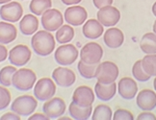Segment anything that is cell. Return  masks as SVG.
I'll return each mask as SVG.
<instances>
[{"mask_svg": "<svg viewBox=\"0 0 156 120\" xmlns=\"http://www.w3.org/2000/svg\"><path fill=\"white\" fill-rule=\"evenodd\" d=\"M56 41L53 35L46 30L36 32L31 39L33 51L40 57H47L55 50Z\"/></svg>", "mask_w": 156, "mask_h": 120, "instance_id": "6da1fadb", "label": "cell"}, {"mask_svg": "<svg viewBox=\"0 0 156 120\" xmlns=\"http://www.w3.org/2000/svg\"><path fill=\"white\" fill-rule=\"evenodd\" d=\"M37 82V75L32 69L20 68L15 72L12 84L15 88L20 91H27L34 87Z\"/></svg>", "mask_w": 156, "mask_h": 120, "instance_id": "7a4b0ae2", "label": "cell"}, {"mask_svg": "<svg viewBox=\"0 0 156 120\" xmlns=\"http://www.w3.org/2000/svg\"><path fill=\"white\" fill-rule=\"evenodd\" d=\"M38 107V100L32 95H20L11 104V111L20 116H30Z\"/></svg>", "mask_w": 156, "mask_h": 120, "instance_id": "3957f363", "label": "cell"}, {"mask_svg": "<svg viewBox=\"0 0 156 120\" xmlns=\"http://www.w3.org/2000/svg\"><path fill=\"white\" fill-rule=\"evenodd\" d=\"M119 74L118 65L113 63L106 61L103 63H99L95 72V78L98 82L101 84H111L116 82Z\"/></svg>", "mask_w": 156, "mask_h": 120, "instance_id": "277c9868", "label": "cell"}, {"mask_svg": "<svg viewBox=\"0 0 156 120\" xmlns=\"http://www.w3.org/2000/svg\"><path fill=\"white\" fill-rule=\"evenodd\" d=\"M78 55H79V52L73 44L65 43L59 46L55 50L54 59L58 64L62 65V67H67V65H70L76 62Z\"/></svg>", "mask_w": 156, "mask_h": 120, "instance_id": "5b68a950", "label": "cell"}, {"mask_svg": "<svg viewBox=\"0 0 156 120\" xmlns=\"http://www.w3.org/2000/svg\"><path fill=\"white\" fill-rule=\"evenodd\" d=\"M80 60L89 64L99 63L103 57V48L100 44L91 41L84 45L79 53Z\"/></svg>", "mask_w": 156, "mask_h": 120, "instance_id": "8992f818", "label": "cell"}, {"mask_svg": "<svg viewBox=\"0 0 156 120\" xmlns=\"http://www.w3.org/2000/svg\"><path fill=\"white\" fill-rule=\"evenodd\" d=\"M56 93L55 82L50 78H41L34 86V96L39 101H47Z\"/></svg>", "mask_w": 156, "mask_h": 120, "instance_id": "52a82bcc", "label": "cell"}, {"mask_svg": "<svg viewBox=\"0 0 156 120\" xmlns=\"http://www.w3.org/2000/svg\"><path fill=\"white\" fill-rule=\"evenodd\" d=\"M65 19L63 14L57 9H48L41 15V23L44 30L48 32H55L64 24Z\"/></svg>", "mask_w": 156, "mask_h": 120, "instance_id": "ba28073f", "label": "cell"}, {"mask_svg": "<svg viewBox=\"0 0 156 120\" xmlns=\"http://www.w3.org/2000/svg\"><path fill=\"white\" fill-rule=\"evenodd\" d=\"M32 57L31 49L25 44H17L9 51L8 59L11 64L15 67H22L28 63Z\"/></svg>", "mask_w": 156, "mask_h": 120, "instance_id": "9c48e42d", "label": "cell"}, {"mask_svg": "<svg viewBox=\"0 0 156 120\" xmlns=\"http://www.w3.org/2000/svg\"><path fill=\"white\" fill-rule=\"evenodd\" d=\"M64 19L71 26H81L88 19L86 9L79 5H73L65 11Z\"/></svg>", "mask_w": 156, "mask_h": 120, "instance_id": "30bf717a", "label": "cell"}, {"mask_svg": "<svg viewBox=\"0 0 156 120\" xmlns=\"http://www.w3.org/2000/svg\"><path fill=\"white\" fill-rule=\"evenodd\" d=\"M23 15V8L20 3L13 1L3 4L0 8V17L8 22H17Z\"/></svg>", "mask_w": 156, "mask_h": 120, "instance_id": "8fae6325", "label": "cell"}, {"mask_svg": "<svg viewBox=\"0 0 156 120\" xmlns=\"http://www.w3.org/2000/svg\"><path fill=\"white\" fill-rule=\"evenodd\" d=\"M97 15L98 20L105 27L115 26L121 19V12L112 5L100 8Z\"/></svg>", "mask_w": 156, "mask_h": 120, "instance_id": "7c38bea8", "label": "cell"}, {"mask_svg": "<svg viewBox=\"0 0 156 120\" xmlns=\"http://www.w3.org/2000/svg\"><path fill=\"white\" fill-rule=\"evenodd\" d=\"M52 79L60 87H70L76 81V75L71 69L60 67L53 70Z\"/></svg>", "mask_w": 156, "mask_h": 120, "instance_id": "4fadbf2b", "label": "cell"}, {"mask_svg": "<svg viewBox=\"0 0 156 120\" xmlns=\"http://www.w3.org/2000/svg\"><path fill=\"white\" fill-rule=\"evenodd\" d=\"M66 106L65 101L60 97H52L51 99L45 101L43 106L44 113L51 118H59L61 117L66 112Z\"/></svg>", "mask_w": 156, "mask_h": 120, "instance_id": "5bb4252c", "label": "cell"}, {"mask_svg": "<svg viewBox=\"0 0 156 120\" xmlns=\"http://www.w3.org/2000/svg\"><path fill=\"white\" fill-rule=\"evenodd\" d=\"M95 94L92 87L88 86L78 87L73 94V102L80 107L92 106L94 102Z\"/></svg>", "mask_w": 156, "mask_h": 120, "instance_id": "9a60e30c", "label": "cell"}, {"mask_svg": "<svg viewBox=\"0 0 156 120\" xmlns=\"http://www.w3.org/2000/svg\"><path fill=\"white\" fill-rule=\"evenodd\" d=\"M118 92L125 100H131L137 95L138 86L135 80L130 77H123L119 81Z\"/></svg>", "mask_w": 156, "mask_h": 120, "instance_id": "2e32d148", "label": "cell"}, {"mask_svg": "<svg viewBox=\"0 0 156 120\" xmlns=\"http://www.w3.org/2000/svg\"><path fill=\"white\" fill-rule=\"evenodd\" d=\"M137 106L142 111H151L156 108V93L151 89H143L137 95Z\"/></svg>", "mask_w": 156, "mask_h": 120, "instance_id": "e0dca14e", "label": "cell"}, {"mask_svg": "<svg viewBox=\"0 0 156 120\" xmlns=\"http://www.w3.org/2000/svg\"><path fill=\"white\" fill-rule=\"evenodd\" d=\"M103 40L107 47L111 48V49H117L124 43V35L121 29L111 27L105 32Z\"/></svg>", "mask_w": 156, "mask_h": 120, "instance_id": "ac0fdd59", "label": "cell"}, {"mask_svg": "<svg viewBox=\"0 0 156 120\" xmlns=\"http://www.w3.org/2000/svg\"><path fill=\"white\" fill-rule=\"evenodd\" d=\"M84 37L89 39H97L104 32V26L98 19H91L85 21L82 28Z\"/></svg>", "mask_w": 156, "mask_h": 120, "instance_id": "d6986e66", "label": "cell"}, {"mask_svg": "<svg viewBox=\"0 0 156 120\" xmlns=\"http://www.w3.org/2000/svg\"><path fill=\"white\" fill-rule=\"evenodd\" d=\"M117 92V84L114 82L111 84H101L98 82L94 86V94L101 101H109Z\"/></svg>", "mask_w": 156, "mask_h": 120, "instance_id": "ffe728a7", "label": "cell"}, {"mask_svg": "<svg viewBox=\"0 0 156 120\" xmlns=\"http://www.w3.org/2000/svg\"><path fill=\"white\" fill-rule=\"evenodd\" d=\"M39 28V19L37 16L28 14L21 17V20L20 22V32L25 36L34 35L38 31Z\"/></svg>", "mask_w": 156, "mask_h": 120, "instance_id": "44dd1931", "label": "cell"}, {"mask_svg": "<svg viewBox=\"0 0 156 120\" xmlns=\"http://www.w3.org/2000/svg\"><path fill=\"white\" fill-rule=\"evenodd\" d=\"M16 37L17 30L14 24L5 21L0 22V43H11L16 39Z\"/></svg>", "mask_w": 156, "mask_h": 120, "instance_id": "7402d4cb", "label": "cell"}, {"mask_svg": "<svg viewBox=\"0 0 156 120\" xmlns=\"http://www.w3.org/2000/svg\"><path fill=\"white\" fill-rule=\"evenodd\" d=\"M69 115L73 119L76 120H87L91 117L93 112V107H80L76 105L74 102H71L69 107Z\"/></svg>", "mask_w": 156, "mask_h": 120, "instance_id": "603a6c76", "label": "cell"}, {"mask_svg": "<svg viewBox=\"0 0 156 120\" xmlns=\"http://www.w3.org/2000/svg\"><path fill=\"white\" fill-rule=\"evenodd\" d=\"M74 38V29L73 27L68 24V25H63L60 27L55 34L56 41L61 44L69 43Z\"/></svg>", "mask_w": 156, "mask_h": 120, "instance_id": "cb8c5ba5", "label": "cell"}, {"mask_svg": "<svg viewBox=\"0 0 156 120\" xmlns=\"http://www.w3.org/2000/svg\"><path fill=\"white\" fill-rule=\"evenodd\" d=\"M140 48L146 54H156V35L154 33H147L142 37Z\"/></svg>", "mask_w": 156, "mask_h": 120, "instance_id": "d4e9b609", "label": "cell"}, {"mask_svg": "<svg viewBox=\"0 0 156 120\" xmlns=\"http://www.w3.org/2000/svg\"><path fill=\"white\" fill-rule=\"evenodd\" d=\"M51 7L52 0H32L29 4V9L35 15H41Z\"/></svg>", "mask_w": 156, "mask_h": 120, "instance_id": "484cf974", "label": "cell"}, {"mask_svg": "<svg viewBox=\"0 0 156 120\" xmlns=\"http://www.w3.org/2000/svg\"><path fill=\"white\" fill-rule=\"evenodd\" d=\"M98 64V63L89 64V63L82 62L80 60L77 64V69H78V72H79V74L83 78H85L87 80H91V79L95 78V72H97Z\"/></svg>", "mask_w": 156, "mask_h": 120, "instance_id": "4316f807", "label": "cell"}, {"mask_svg": "<svg viewBox=\"0 0 156 120\" xmlns=\"http://www.w3.org/2000/svg\"><path fill=\"white\" fill-rule=\"evenodd\" d=\"M112 109L105 104H100L95 107L92 115L93 120H110L112 119Z\"/></svg>", "mask_w": 156, "mask_h": 120, "instance_id": "83f0119b", "label": "cell"}, {"mask_svg": "<svg viewBox=\"0 0 156 120\" xmlns=\"http://www.w3.org/2000/svg\"><path fill=\"white\" fill-rule=\"evenodd\" d=\"M16 71V67L15 65H7V67L1 68L0 70V85L7 87L13 86L12 80H13V76Z\"/></svg>", "mask_w": 156, "mask_h": 120, "instance_id": "f1b7e54d", "label": "cell"}, {"mask_svg": "<svg viewBox=\"0 0 156 120\" xmlns=\"http://www.w3.org/2000/svg\"><path fill=\"white\" fill-rule=\"evenodd\" d=\"M142 67L151 76H156V54H147L142 60Z\"/></svg>", "mask_w": 156, "mask_h": 120, "instance_id": "f546056e", "label": "cell"}, {"mask_svg": "<svg viewBox=\"0 0 156 120\" xmlns=\"http://www.w3.org/2000/svg\"><path fill=\"white\" fill-rule=\"evenodd\" d=\"M132 75L135 78V80L139 82H147L148 80H151V76L148 75L147 72L144 70L142 67V60L135 62L132 67Z\"/></svg>", "mask_w": 156, "mask_h": 120, "instance_id": "4dcf8cb0", "label": "cell"}, {"mask_svg": "<svg viewBox=\"0 0 156 120\" xmlns=\"http://www.w3.org/2000/svg\"><path fill=\"white\" fill-rule=\"evenodd\" d=\"M12 100L11 92L7 87L0 86V111H4L9 107Z\"/></svg>", "mask_w": 156, "mask_h": 120, "instance_id": "1f68e13d", "label": "cell"}, {"mask_svg": "<svg viewBox=\"0 0 156 120\" xmlns=\"http://www.w3.org/2000/svg\"><path fill=\"white\" fill-rule=\"evenodd\" d=\"M114 120H133L134 115L131 111L125 109H118L112 117Z\"/></svg>", "mask_w": 156, "mask_h": 120, "instance_id": "d6a6232c", "label": "cell"}, {"mask_svg": "<svg viewBox=\"0 0 156 120\" xmlns=\"http://www.w3.org/2000/svg\"><path fill=\"white\" fill-rule=\"evenodd\" d=\"M114 0H93L94 6L95 8L100 9L102 7H105V6H110L113 4Z\"/></svg>", "mask_w": 156, "mask_h": 120, "instance_id": "836d02e7", "label": "cell"}, {"mask_svg": "<svg viewBox=\"0 0 156 120\" xmlns=\"http://www.w3.org/2000/svg\"><path fill=\"white\" fill-rule=\"evenodd\" d=\"M138 120H156V115L151 111H144L137 117Z\"/></svg>", "mask_w": 156, "mask_h": 120, "instance_id": "e575fe53", "label": "cell"}, {"mask_svg": "<svg viewBox=\"0 0 156 120\" xmlns=\"http://www.w3.org/2000/svg\"><path fill=\"white\" fill-rule=\"evenodd\" d=\"M20 115H19L17 113L12 111V112H6L5 115H3L0 118V120H20Z\"/></svg>", "mask_w": 156, "mask_h": 120, "instance_id": "d590c367", "label": "cell"}, {"mask_svg": "<svg viewBox=\"0 0 156 120\" xmlns=\"http://www.w3.org/2000/svg\"><path fill=\"white\" fill-rule=\"evenodd\" d=\"M29 120H48L50 119L48 116H47L46 115H44V113H34V115H30V117L28 118Z\"/></svg>", "mask_w": 156, "mask_h": 120, "instance_id": "8d00e7d4", "label": "cell"}, {"mask_svg": "<svg viewBox=\"0 0 156 120\" xmlns=\"http://www.w3.org/2000/svg\"><path fill=\"white\" fill-rule=\"evenodd\" d=\"M8 58V49L2 43H0V63L4 62Z\"/></svg>", "mask_w": 156, "mask_h": 120, "instance_id": "74e56055", "label": "cell"}, {"mask_svg": "<svg viewBox=\"0 0 156 120\" xmlns=\"http://www.w3.org/2000/svg\"><path fill=\"white\" fill-rule=\"evenodd\" d=\"M61 1L65 4V5H68V6H73V5H76V4H79L82 0H61Z\"/></svg>", "mask_w": 156, "mask_h": 120, "instance_id": "f35d334b", "label": "cell"}, {"mask_svg": "<svg viewBox=\"0 0 156 120\" xmlns=\"http://www.w3.org/2000/svg\"><path fill=\"white\" fill-rule=\"evenodd\" d=\"M151 11H152V14L156 16V2L152 5V8H151Z\"/></svg>", "mask_w": 156, "mask_h": 120, "instance_id": "ab89813d", "label": "cell"}, {"mask_svg": "<svg viewBox=\"0 0 156 120\" xmlns=\"http://www.w3.org/2000/svg\"><path fill=\"white\" fill-rule=\"evenodd\" d=\"M12 0H0V5L1 4H6V3H9L11 2Z\"/></svg>", "mask_w": 156, "mask_h": 120, "instance_id": "60d3db41", "label": "cell"}, {"mask_svg": "<svg viewBox=\"0 0 156 120\" xmlns=\"http://www.w3.org/2000/svg\"><path fill=\"white\" fill-rule=\"evenodd\" d=\"M153 33L156 35V20H155L154 23H153Z\"/></svg>", "mask_w": 156, "mask_h": 120, "instance_id": "b9f144b4", "label": "cell"}, {"mask_svg": "<svg viewBox=\"0 0 156 120\" xmlns=\"http://www.w3.org/2000/svg\"><path fill=\"white\" fill-rule=\"evenodd\" d=\"M57 119H59V120H69L71 118H69V117H61V118H57Z\"/></svg>", "mask_w": 156, "mask_h": 120, "instance_id": "7bdbcfd3", "label": "cell"}, {"mask_svg": "<svg viewBox=\"0 0 156 120\" xmlns=\"http://www.w3.org/2000/svg\"><path fill=\"white\" fill-rule=\"evenodd\" d=\"M153 87H154V89H155V91H156V76H155V79L153 81Z\"/></svg>", "mask_w": 156, "mask_h": 120, "instance_id": "ee69618b", "label": "cell"}]
</instances>
